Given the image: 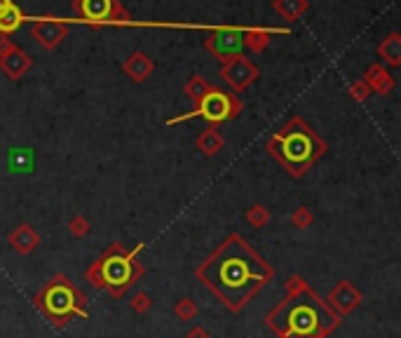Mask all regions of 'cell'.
<instances>
[{
  "mask_svg": "<svg viewBox=\"0 0 401 338\" xmlns=\"http://www.w3.org/2000/svg\"><path fill=\"white\" fill-rule=\"evenodd\" d=\"M378 54L387 61L392 68L401 66V38L399 33H389V36L378 45Z\"/></svg>",
  "mask_w": 401,
  "mask_h": 338,
  "instance_id": "ac0fdd59",
  "label": "cell"
},
{
  "mask_svg": "<svg viewBox=\"0 0 401 338\" xmlns=\"http://www.w3.org/2000/svg\"><path fill=\"white\" fill-rule=\"evenodd\" d=\"M91 231V223L87 216H83V214H76L71 221H68V233L73 235V237H78V240H83V237H87Z\"/></svg>",
  "mask_w": 401,
  "mask_h": 338,
  "instance_id": "d4e9b609",
  "label": "cell"
},
{
  "mask_svg": "<svg viewBox=\"0 0 401 338\" xmlns=\"http://www.w3.org/2000/svg\"><path fill=\"white\" fill-rule=\"evenodd\" d=\"M129 308L134 313H139V315H146L153 308L151 294H146V291H139V294H134V296H131V301H129Z\"/></svg>",
  "mask_w": 401,
  "mask_h": 338,
  "instance_id": "83f0119b",
  "label": "cell"
},
{
  "mask_svg": "<svg viewBox=\"0 0 401 338\" xmlns=\"http://www.w3.org/2000/svg\"><path fill=\"white\" fill-rule=\"evenodd\" d=\"M10 47H14V43H12V40H10L8 36H3V38H0V54H5V52H8Z\"/></svg>",
  "mask_w": 401,
  "mask_h": 338,
  "instance_id": "4dcf8cb0",
  "label": "cell"
},
{
  "mask_svg": "<svg viewBox=\"0 0 401 338\" xmlns=\"http://www.w3.org/2000/svg\"><path fill=\"white\" fill-rule=\"evenodd\" d=\"M211 89H214V87H211V85L202 76H193L186 85H183V94H186L188 99L193 101V106H197Z\"/></svg>",
  "mask_w": 401,
  "mask_h": 338,
  "instance_id": "44dd1931",
  "label": "cell"
},
{
  "mask_svg": "<svg viewBox=\"0 0 401 338\" xmlns=\"http://www.w3.org/2000/svg\"><path fill=\"white\" fill-rule=\"evenodd\" d=\"M33 68V59L21 47H10L5 54H0V73H5L10 80L24 78Z\"/></svg>",
  "mask_w": 401,
  "mask_h": 338,
  "instance_id": "7c38bea8",
  "label": "cell"
},
{
  "mask_svg": "<svg viewBox=\"0 0 401 338\" xmlns=\"http://www.w3.org/2000/svg\"><path fill=\"white\" fill-rule=\"evenodd\" d=\"M246 221L254 228H265L270 223V211L263 207V204H254V207L246 211Z\"/></svg>",
  "mask_w": 401,
  "mask_h": 338,
  "instance_id": "484cf974",
  "label": "cell"
},
{
  "mask_svg": "<svg viewBox=\"0 0 401 338\" xmlns=\"http://www.w3.org/2000/svg\"><path fill=\"white\" fill-rule=\"evenodd\" d=\"M146 249V244L139 242L134 249H127L122 242H113L104 254L87 268L85 277L99 291H108L113 299H122L127 289L136 279L146 275V268L141 266L139 256Z\"/></svg>",
  "mask_w": 401,
  "mask_h": 338,
  "instance_id": "277c9868",
  "label": "cell"
},
{
  "mask_svg": "<svg viewBox=\"0 0 401 338\" xmlns=\"http://www.w3.org/2000/svg\"><path fill=\"white\" fill-rule=\"evenodd\" d=\"M270 36L272 31H268V28H246L242 31V45L251 52H263L270 45Z\"/></svg>",
  "mask_w": 401,
  "mask_h": 338,
  "instance_id": "d6986e66",
  "label": "cell"
},
{
  "mask_svg": "<svg viewBox=\"0 0 401 338\" xmlns=\"http://www.w3.org/2000/svg\"><path fill=\"white\" fill-rule=\"evenodd\" d=\"M195 275L228 310L242 313L246 303L256 299L268 282H272L274 268L242 235L232 233L195 268Z\"/></svg>",
  "mask_w": 401,
  "mask_h": 338,
  "instance_id": "6da1fadb",
  "label": "cell"
},
{
  "mask_svg": "<svg viewBox=\"0 0 401 338\" xmlns=\"http://www.w3.org/2000/svg\"><path fill=\"white\" fill-rule=\"evenodd\" d=\"M197 313H199V308L191 296H183V299L174 303V315H176V319H181V322H191V319L197 317Z\"/></svg>",
  "mask_w": 401,
  "mask_h": 338,
  "instance_id": "603a6c76",
  "label": "cell"
},
{
  "mask_svg": "<svg viewBox=\"0 0 401 338\" xmlns=\"http://www.w3.org/2000/svg\"><path fill=\"white\" fill-rule=\"evenodd\" d=\"M364 83L369 85V89L371 92H376V94H380V96H387L389 92L394 89V76L387 71V68H382V64H371L369 68H366V73H364Z\"/></svg>",
  "mask_w": 401,
  "mask_h": 338,
  "instance_id": "9a60e30c",
  "label": "cell"
},
{
  "mask_svg": "<svg viewBox=\"0 0 401 338\" xmlns=\"http://www.w3.org/2000/svg\"><path fill=\"white\" fill-rule=\"evenodd\" d=\"M265 148L294 179L305 176V171L329 151L326 141L303 118H291L268 139Z\"/></svg>",
  "mask_w": 401,
  "mask_h": 338,
  "instance_id": "3957f363",
  "label": "cell"
},
{
  "mask_svg": "<svg viewBox=\"0 0 401 338\" xmlns=\"http://www.w3.org/2000/svg\"><path fill=\"white\" fill-rule=\"evenodd\" d=\"M8 242L19 256H28V254H33V251L38 249L40 235H38L36 228L31 226V223H19V226H17L14 231L8 235Z\"/></svg>",
  "mask_w": 401,
  "mask_h": 338,
  "instance_id": "4fadbf2b",
  "label": "cell"
},
{
  "mask_svg": "<svg viewBox=\"0 0 401 338\" xmlns=\"http://www.w3.org/2000/svg\"><path fill=\"white\" fill-rule=\"evenodd\" d=\"M291 223H294L298 231H307L314 223V214L307 207H296L291 211Z\"/></svg>",
  "mask_w": 401,
  "mask_h": 338,
  "instance_id": "4316f807",
  "label": "cell"
},
{
  "mask_svg": "<svg viewBox=\"0 0 401 338\" xmlns=\"http://www.w3.org/2000/svg\"><path fill=\"white\" fill-rule=\"evenodd\" d=\"M122 71L131 83H146L153 76V71H155V64H153V59L146 52H134L122 64Z\"/></svg>",
  "mask_w": 401,
  "mask_h": 338,
  "instance_id": "5bb4252c",
  "label": "cell"
},
{
  "mask_svg": "<svg viewBox=\"0 0 401 338\" xmlns=\"http://www.w3.org/2000/svg\"><path fill=\"white\" fill-rule=\"evenodd\" d=\"M186 338H211V334H209V329H204V326L195 324L193 329L186 331Z\"/></svg>",
  "mask_w": 401,
  "mask_h": 338,
  "instance_id": "f546056e",
  "label": "cell"
},
{
  "mask_svg": "<svg viewBox=\"0 0 401 338\" xmlns=\"http://www.w3.org/2000/svg\"><path fill=\"white\" fill-rule=\"evenodd\" d=\"M73 10L89 24H131V14L120 0H76Z\"/></svg>",
  "mask_w": 401,
  "mask_h": 338,
  "instance_id": "52a82bcc",
  "label": "cell"
},
{
  "mask_svg": "<svg viewBox=\"0 0 401 338\" xmlns=\"http://www.w3.org/2000/svg\"><path fill=\"white\" fill-rule=\"evenodd\" d=\"M33 306L45 315L54 329H64L73 317H89L87 296L78 289L66 275H54L43 289L33 296Z\"/></svg>",
  "mask_w": 401,
  "mask_h": 338,
  "instance_id": "5b68a950",
  "label": "cell"
},
{
  "mask_svg": "<svg viewBox=\"0 0 401 338\" xmlns=\"http://www.w3.org/2000/svg\"><path fill=\"white\" fill-rule=\"evenodd\" d=\"M195 146H197V151H202V156L214 158V156H219V153L223 151V146H226V139H223V134L219 131V127H207V129H202V134L197 136Z\"/></svg>",
  "mask_w": 401,
  "mask_h": 338,
  "instance_id": "2e32d148",
  "label": "cell"
},
{
  "mask_svg": "<svg viewBox=\"0 0 401 338\" xmlns=\"http://www.w3.org/2000/svg\"><path fill=\"white\" fill-rule=\"evenodd\" d=\"M242 108H244V104L239 101L237 94L214 87L191 113L179 116V118H171V120H167V125H176V123H183V120H191V118H204L211 127H219V125L226 123V120L237 118L239 113H242Z\"/></svg>",
  "mask_w": 401,
  "mask_h": 338,
  "instance_id": "8992f818",
  "label": "cell"
},
{
  "mask_svg": "<svg viewBox=\"0 0 401 338\" xmlns=\"http://www.w3.org/2000/svg\"><path fill=\"white\" fill-rule=\"evenodd\" d=\"M8 165L14 174H28V171H33V148H12Z\"/></svg>",
  "mask_w": 401,
  "mask_h": 338,
  "instance_id": "ffe728a7",
  "label": "cell"
},
{
  "mask_svg": "<svg viewBox=\"0 0 401 338\" xmlns=\"http://www.w3.org/2000/svg\"><path fill=\"white\" fill-rule=\"evenodd\" d=\"M362 299H364L362 291L352 284V279H340V282L329 291V296H326L324 301L338 317H345V315H349L352 310H357Z\"/></svg>",
  "mask_w": 401,
  "mask_h": 338,
  "instance_id": "30bf717a",
  "label": "cell"
},
{
  "mask_svg": "<svg viewBox=\"0 0 401 338\" xmlns=\"http://www.w3.org/2000/svg\"><path fill=\"white\" fill-rule=\"evenodd\" d=\"M10 5H12V0H0V12H5Z\"/></svg>",
  "mask_w": 401,
  "mask_h": 338,
  "instance_id": "1f68e13d",
  "label": "cell"
},
{
  "mask_svg": "<svg viewBox=\"0 0 401 338\" xmlns=\"http://www.w3.org/2000/svg\"><path fill=\"white\" fill-rule=\"evenodd\" d=\"M312 286L305 282V279L301 277L298 273H294V275H289L286 277V282H284V291H286V296H301V294H307Z\"/></svg>",
  "mask_w": 401,
  "mask_h": 338,
  "instance_id": "cb8c5ba5",
  "label": "cell"
},
{
  "mask_svg": "<svg viewBox=\"0 0 401 338\" xmlns=\"http://www.w3.org/2000/svg\"><path fill=\"white\" fill-rule=\"evenodd\" d=\"M68 36V24L59 19H40L31 26V38L43 50H56Z\"/></svg>",
  "mask_w": 401,
  "mask_h": 338,
  "instance_id": "8fae6325",
  "label": "cell"
},
{
  "mask_svg": "<svg viewBox=\"0 0 401 338\" xmlns=\"http://www.w3.org/2000/svg\"><path fill=\"white\" fill-rule=\"evenodd\" d=\"M340 317L310 289L301 296H286L265 315V326L277 338H329Z\"/></svg>",
  "mask_w": 401,
  "mask_h": 338,
  "instance_id": "7a4b0ae2",
  "label": "cell"
},
{
  "mask_svg": "<svg viewBox=\"0 0 401 338\" xmlns=\"http://www.w3.org/2000/svg\"><path fill=\"white\" fill-rule=\"evenodd\" d=\"M219 76L232 92H244V89H249L251 85L256 83V80H259L261 71H259V66H256L251 59H246V56L237 54V56L228 59L226 64L221 66Z\"/></svg>",
  "mask_w": 401,
  "mask_h": 338,
  "instance_id": "9c48e42d",
  "label": "cell"
},
{
  "mask_svg": "<svg viewBox=\"0 0 401 338\" xmlns=\"http://www.w3.org/2000/svg\"><path fill=\"white\" fill-rule=\"evenodd\" d=\"M272 8L277 10V14L286 21H298L303 14L310 10L307 0H274Z\"/></svg>",
  "mask_w": 401,
  "mask_h": 338,
  "instance_id": "e0dca14e",
  "label": "cell"
},
{
  "mask_svg": "<svg viewBox=\"0 0 401 338\" xmlns=\"http://www.w3.org/2000/svg\"><path fill=\"white\" fill-rule=\"evenodd\" d=\"M242 31L239 28H230V26H223V28H214L207 38H204V50L219 59L221 64H226L228 59L232 56L242 54Z\"/></svg>",
  "mask_w": 401,
  "mask_h": 338,
  "instance_id": "ba28073f",
  "label": "cell"
},
{
  "mask_svg": "<svg viewBox=\"0 0 401 338\" xmlns=\"http://www.w3.org/2000/svg\"><path fill=\"white\" fill-rule=\"evenodd\" d=\"M349 96H352V101H357V104H364L371 96L369 85H366L364 80H354V83L349 85Z\"/></svg>",
  "mask_w": 401,
  "mask_h": 338,
  "instance_id": "f1b7e54d",
  "label": "cell"
},
{
  "mask_svg": "<svg viewBox=\"0 0 401 338\" xmlns=\"http://www.w3.org/2000/svg\"><path fill=\"white\" fill-rule=\"evenodd\" d=\"M21 21H24V12L12 3L5 12H0V36H10V33H14L17 28L21 26Z\"/></svg>",
  "mask_w": 401,
  "mask_h": 338,
  "instance_id": "7402d4cb",
  "label": "cell"
}]
</instances>
